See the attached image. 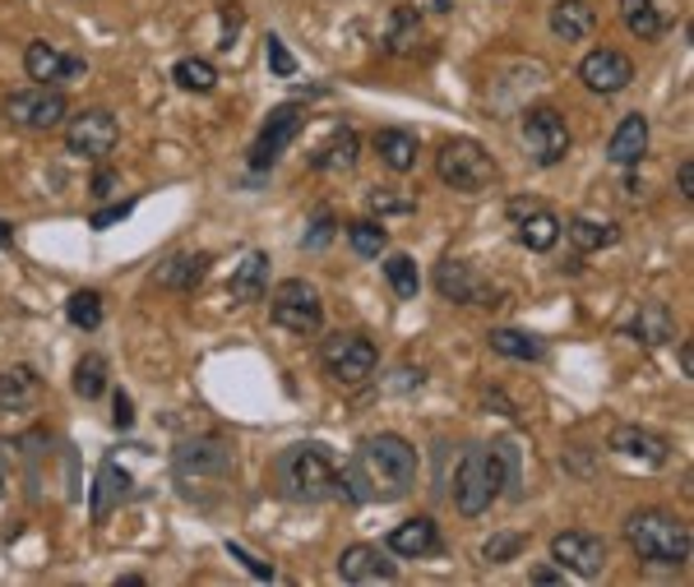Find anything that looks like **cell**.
Instances as JSON below:
<instances>
[{"label":"cell","instance_id":"cell-1","mask_svg":"<svg viewBox=\"0 0 694 587\" xmlns=\"http://www.w3.org/2000/svg\"><path fill=\"white\" fill-rule=\"evenodd\" d=\"M417 486V448L403 435H371L361 440L357 458L338 472V491L352 504H371V500H403Z\"/></svg>","mask_w":694,"mask_h":587},{"label":"cell","instance_id":"cell-2","mask_svg":"<svg viewBox=\"0 0 694 587\" xmlns=\"http://www.w3.org/2000/svg\"><path fill=\"white\" fill-rule=\"evenodd\" d=\"M500 486H510V495L518 491V448L510 440H500L491 448H468L454 477V504L463 518H481L500 500Z\"/></svg>","mask_w":694,"mask_h":587},{"label":"cell","instance_id":"cell-3","mask_svg":"<svg viewBox=\"0 0 694 587\" xmlns=\"http://www.w3.org/2000/svg\"><path fill=\"white\" fill-rule=\"evenodd\" d=\"M625 541L644 564H667V570L690 564V551H694L690 523L681 514H671V508H634L625 518Z\"/></svg>","mask_w":694,"mask_h":587},{"label":"cell","instance_id":"cell-4","mask_svg":"<svg viewBox=\"0 0 694 587\" xmlns=\"http://www.w3.org/2000/svg\"><path fill=\"white\" fill-rule=\"evenodd\" d=\"M274 486L292 504H320L338 491V467L320 444H292L274 458Z\"/></svg>","mask_w":694,"mask_h":587},{"label":"cell","instance_id":"cell-5","mask_svg":"<svg viewBox=\"0 0 694 587\" xmlns=\"http://www.w3.org/2000/svg\"><path fill=\"white\" fill-rule=\"evenodd\" d=\"M435 176L458 194H481L495 181V158L477 140L458 134V140H445L435 153Z\"/></svg>","mask_w":694,"mask_h":587},{"label":"cell","instance_id":"cell-6","mask_svg":"<svg viewBox=\"0 0 694 587\" xmlns=\"http://www.w3.org/2000/svg\"><path fill=\"white\" fill-rule=\"evenodd\" d=\"M320 361L324 370H330V380L334 384H366L375 375V366H380V351L371 338H361V334H334V338H324L320 343Z\"/></svg>","mask_w":694,"mask_h":587},{"label":"cell","instance_id":"cell-7","mask_svg":"<svg viewBox=\"0 0 694 587\" xmlns=\"http://www.w3.org/2000/svg\"><path fill=\"white\" fill-rule=\"evenodd\" d=\"M268 315H274V324L287 328V334H320V324H324L320 291L306 278H287L274 287V297H268Z\"/></svg>","mask_w":694,"mask_h":587},{"label":"cell","instance_id":"cell-8","mask_svg":"<svg viewBox=\"0 0 694 587\" xmlns=\"http://www.w3.org/2000/svg\"><path fill=\"white\" fill-rule=\"evenodd\" d=\"M5 116L24 130H61L65 116H70V103L56 88L33 84V88H19V93L5 97Z\"/></svg>","mask_w":694,"mask_h":587},{"label":"cell","instance_id":"cell-9","mask_svg":"<svg viewBox=\"0 0 694 587\" xmlns=\"http://www.w3.org/2000/svg\"><path fill=\"white\" fill-rule=\"evenodd\" d=\"M524 144L537 167H561L570 153V125L555 107H533L524 116Z\"/></svg>","mask_w":694,"mask_h":587},{"label":"cell","instance_id":"cell-10","mask_svg":"<svg viewBox=\"0 0 694 587\" xmlns=\"http://www.w3.org/2000/svg\"><path fill=\"white\" fill-rule=\"evenodd\" d=\"M116 140H121V125H116V116L103 111V107H88V111H80V116H70V121H65V148L80 153V158L103 163L107 153L116 148Z\"/></svg>","mask_w":694,"mask_h":587},{"label":"cell","instance_id":"cell-11","mask_svg":"<svg viewBox=\"0 0 694 587\" xmlns=\"http://www.w3.org/2000/svg\"><path fill=\"white\" fill-rule=\"evenodd\" d=\"M551 560L574 578H597L607 570V541L597 532H584V527H570V532L551 537Z\"/></svg>","mask_w":694,"mask_h":587},{"label":"cell","instance_id":"cell-12","mask_svg":"<svg viewBox=\"0 0 694 587\" xmlns=\"http://www.w3.org/2000/svg\"><path fill=\"white\" fill-rule=\"evenodd\" d=\"M301 125H306V107H301V103H283V107L268 111V121H264V130H260V140L250 144V167H255V171L274 167V163L283 158V148L301 134Z\"/></svg>","mask_w":694,"mask_h":587},{"label":"cell","instance_id":"cell-13","mask_svg":"<svg viewBox=\"0 0 694 587\" xmlns=\"http://www.w3.org/2000/svg\"><path fill=\"white\" fill-rule=\"evenodd\" d=\"M431 283H435L440 297L454 301V306H495V287L463 260H440Z\"/></svg>","mask_w":694,"mask_h":587},{"label":"cell","instance_id":"cell-14","mask_svg":"<svg viewBox=\"0 0 694 587\" xmlns=\"http://www.w3.org/2000/svg\"><path fill=\"white\" fill-rule=\"evenodd\" d=\"M171 463H177V477H227L231 463H237V454H231L227 440L200 435V440H181L177 454H171Z\"/></svg>","mask_w":694,"mask_h":587},{"label":"cell","instance_id":"cell-15","mask_svg":"<svg viewBox=\"0 0 694 587\" xmlns=\"http://www.w3.org/2000/svg\"><path fill=\"white\" fill-rule=\"evenodd\" d=\"M578 80H584L588 93H625L634 84V61L625 51H615V47H597L584 56V65H578Z\"/></svg>","mask_w":694,"mask_h":587},{"label":"cell","instance_id":"cell-16","mask_svg":"<svg viewBox=\"0 0 694 587\" xmlns=\"http://www.w3.org/2000/svg\"><path fill=\"white\" fill-rule=\"evenodd\" d=\"M338 578L343 583H394L398 578V564L380 551V546H366V541H357V546H347V551L338 555Z\"/></svg>","mask_w":694,"mask_h":587},{"label":"cell","instance_id":"cell-17","mask_svg":"<svg viewBox=\"0 0 694 587\" xmlns=\"http://www.w3.org/2000/svg\"><path fill=\"white\" fill-rule=\"evenodd\" d=\"M607 448H611V454H621V458H639L648 467H658V463L671 458V440L658 435V430H648V426H615Z\"/></svg>","mask_w":694,"mask_h":587},{"label":"cell","instance_id":"cell-18","mask_svg":"<svg viewBox=\"0 0 694 587\" xmlns=\"http://www.w3.org/2000/svg\"><path fill=\"white\" fill-rule=\"evenodd\" d=\"M621 19H625V28L639 37V43H658V37L677 24L671 0H621Z\"/></svg>","mask_w":694,"mask_h":587},{"label":"cell","instance_id":"cell-19","mask_svg":"<svg viewBox=\"0 0 694 587\" xmlns=\"http://www.w3.org/2000/svg\"><path fill=\"white\" fill-rule=\"evenodd\" d=\"M644 153H648V116L630 111L625 121L615 125V134H611L607 158H611L615 167H639V163H644Z\"/></svg>","mask_w":694,"mask_h":587},{"label":"cell","instance_id":"cell-20","mask_svg":"<svg viewBox=\"0 0 694 587\" xmlns=\"http://www.w3.org/2000/svg\"><path fill=\"white\" fill-rule=\"evenodd\" d=\"M264 291H268V254L250 250L237 264V273H231L227 297H231V306H250V301H264Z\"/></svg>","mask_w":694,"mask_h":587},{"label":"cell","instance_id":"cell-21","mask_svg":"<svg viewBox=\"0 0 694 587\" xmlns=\"http://www.w3.org/2000/svg\"><path fill=\"white\" fill-rule=\"evenodd\" d=\"M440 546V527L431 518H408V523H398L390 541H384V551L390 555H403V560H421V555H431Z\"/></svg>","mask_w":694,"mask_h":587},{"label":"cell","instance_id":"cell-22","mask_svg":"<svg viewBox=\"0 0 694 587\" xmlns=\"http://www.w3.org/2000/svg\"><path fill=\"white\" fill-rule=\"evenodd\" d=\"M311 167H315V171H330V176L352 171V167H357V130H352V125H334L330 140H324V144L311 153Z\"/></svg>","mask_w":694,"mask_h":587},{"label":"cell","instance_id":"cell-23","mask_svg":"<svg viewBox=\"0 0 694 587\" xmlns=\"http://www.w3.org/2000/svg\"><path fill=\"white\" fill-rule=\"evenodd\" d=\"M375 153H380V163L390 167V171H412L417 167V153H421V140L412 130H398V125H390V130H375Z\"/></svg>","mask_w":694,"mask_h":587},{"label":"cell","instance_id":"cell-24","mask_svg":"<svg viewBox=\"0 0 694 587\" xmlns=\"http://www.w3.org/2000/svg\"><path fill=\"white\" fill-rule=\"evenodd\" d=\"M130 495V477H125V467L116 463V458H107L103 467H98V481H93V523H107V514L116 504H121Z\"/></svg>","mask_w":694,"mask_h":587},{"label":"cell","instance_id":"cell-25","mask_svg":"<svg viewBox=\"0 0 694 587\" xmlns=\"http://www.w3.org/2000/svg\"><path fill=\"white\" fill-rule=\"evenodd\" d=\"M630 334L639 338L644 347H662V343H677V315L662 306V301H644L639 315H634Z\"/></svg>","mask_w":694,"mask_h":587},{"label":"cell","instance_id":"cell-26","mask_svg":"<svg viewBox=\"0 0 694 587\" xmlns=\"http://www.w3.org/2000/svg\"><path fill=\"white\" fill-rule=\"evenodd\" d=\"M593 28H597V10L588 0H561L551 10V33L561 43H584V37H593Z\"/></svg>","mask_w":694,"mask_h":587},{"label":"cell","instance_id":"cell-27","mask_svg":"<svg viewBox=\"0 0 694 587\" xmlns=\"http://www.w3.org/2000/svg\"><path fill=\"white\" fill-rule=\"evenodd\" d=\"M208 264H214V254H171V260L158 268V283L171 287V291H195L204 278H208Z\"/></svg>","mask_w":694,"mask_h":587},{"label":"cell","instance_id":"cell-28","mask_svg":"<svg viewBox=\"0 0 694 587\" xmlns=\"http://www.w3.org/2000/svg\"><path fill=\"white\" fill-rule=\"evenodd\" d=\"M514 223H518V241H524L528 250H537V254H547L555 241H561V218H555L547 204L528 208L524 218H514Z\"/></svg>","mask_w":694,"mask_h":587},{"label":"cell","instance_id":"cell-29","mask_svg":"<svg viewBox=\"0 0 694 587\" xmlns=\"http://www.w3.org/2000/svg\"><path fill=\"white\" fill-rule=\"evenodd\" d=\"M561 231L570 237V245L578 254H593V250H607V245L621 241V227H615V223H597V218H570V223H561Z\"/></svg>","mask_w":694,"mask_h":587},{"label":"cell","instance_id":"cell-30","mask_svg":"<svg viewBox=\"0 0 694 587\" xmlns=\"http://www.w3.org/2000/svg\"><path fill=\"white\" fill-rule=\"evenodd\" d=\"M487 343H491V351H500V357H510V361H542L547 357V343L537 334H524V328H491Z\"/></svg>","mask_w":694,"mask_h":587},{"label":"cell","instance_id":"cell-31","mask_svg":"<svg viewBox=\"0 0 694 587\" xmlns=\"http://www.w3.org/2000/svg\"><path fill=\"white\" fill-rule=\"evenodd\" d=\"M384 47L394 56H417L421 47V19L412 5H394L390 10V33H384Z\"/></svg>","mask_w":694,"mask_h":587},{"label":"cell","instance_id":"cell-32","mask_svg":"<svg viewBox=\"0 0 694 587\" xmlns=\"http://www.w3.org/2000/svg\"><path fill=\"white\" fill-rule=\"evenodd\" d=\"M24 70H28V80H37V84H56L61 80L65 84V56L56 51L51 43H28V51H24Z\"/></svg>","mask_w":694,"mask_h":587},{"label":"cell","instance_id":"cell-33","mask_svg":"<svg viewBox=\"0 0 694 587\" xmlns=\"http://www.w3.org/2000/svg\"><path fill=\"white\" fill-rule=\"evenodd\" d=\"M37 394V375L28 366H10V370H0V407L5 412H19V407H28Z\"/></svg>","mask_w":694,"mask_h":587},{"label":"cell","instance_id":"cell-34","mask_svg":"<svg viewBox=\"0 0 694 587\" xmlns=\"http://www.w3.org/2000/svg\"><path fill=\"white\" fill-rule=\"evenodd\" d=\"M347 245H352V254H361V260H380V254L390 250V231L375 218H357V223H347Z\"/></svg>","mask_w":694,"mask_h":587},{"label":"cell","instance_id":"cell-35","mask_svg":"<svg viewBox=\"0 0 694 587\" xmlns=\"http://www.w3.org/2000/svg\"><path fill=\"white\" fill-rule=\"evenodd\" d=\"M171 80H177L186 93H214L218 70H214V61H204V56H181V61L171 65Z\"/></svg>","mask_w":694,"mask_h":587},{"label":"cell","instance_id":"cell-36","mask_svg":"<svg viewBox=\"0 0 694 587\" xmlns=\"http://www.w3.org/2000/svg\"><path fill=\"white\" fill-rule=\"evenodd\" d=\"M366 208L380 213V223L384 218H408V213H417V194L398 190V185H375V190H366Z\"/></svg>","mask_w":694,"mask_h":587},{"label":"cell","instance_id":"cell-37","mask_svg":"<svg viewBox=\"0 0 694 587\" xmlns=\"http://www.w3.org/2000/svg\"><path fill=\"white\" fill-rule=\"evenodd\" d=\"M384 278H390V287H394V297H398V301H417L421 273H417V260H412V254H390V260H384Z\"/></svg>","mask_w":694,"mask_h":587},{"label":"cell","instance_id":"cell-38","mask_svg":"<svg viewBox=\"0 0 694 587\" xmlns=\"http://www.w3.org/2000/svg\"><path fill=\"white\" fill-rule=\"evenodd\" d=\"M65 320L74 328H98L103 324V291H93V287H80L74 297L65 301Z\"/></svg>","mask_w":694,"mask_h":587},{"label":"cell","instance_id":"cell-39","mask_svg":"<svg viewBox=\"0 0 694 587\" xmlns=\"http://www.w3.org/2000/svg\"><path fill=\"white\" fill-rule=\"evenodd\" d=\"M103 388H107V357L88 351V357H80V366H74V394H80V398H98Z\"/></svg>","mask_w":694,"mask_h":587},{"label":"cell","instance_id":"cell-40","mask_svg":"<svg viewBox=\"0 0 694 587\" xmlns=\"http://www.w3.org/2000/svg\"><path fill=\"white\" fill-rule=\"evenodd\" d=\"M518 551H524V532H495L487 546H481V560H487V564H510Z\"/></svg>","mask_w":694,"mask_h":587},{"label":"cell","instance_id":"cell-41","mask_svg":"<svg viewBox=\"0 0 694 587\" xmlns=\"http://www.w3.org/2000/svg\"><path fill=\"white\" fill-rule=\"evenodd\" d=\"M264 51H268V70H274L278 80H292V74H297V61H292V51L283 47V37H268Z\"/></svg>","mask_w":694,"mask_h":587},{"label":"cell","instance_id":"cell-42","mask_svg":"<svg viewBox=\"0 0 694 587\" xmlns=\"http://www.w3.org/2000/svg\"><path fill=\"white\" fill-rule=\"evenodd\" d=\"M330 241H334V213H320V218L311 223V231L301 237V245H306V250H324Z\"/></svg>","mask_w":694,"mask_h":587},{"label":"cell","instance_id":"cell-43","mask_svg":"<svg viewBox=\"0 0 694 587\" xmlns=\"http://www.w3.org/2000/svg\"><path fill=\"white\" fill-rule=\"evenodd\" d=\"M130 208H134V204H107V208L93 213L88 227H93V231H107V227H116V223H125V218H130Z\"/></svg>","mask_w":694,"mask_h":587},{"label":"cell","instance_id":"cell-44","mask_svg":"<svg viewBox=\"0 0 694 587\" xmlns=\"http://www.w3.org/2000/svg\"><path fill=\"white\" fill-rule=\"evenodd\" d=\"M227 555H231V560H241V564H246V570H250V574H255V578H274V564H264V560H255V555H250V551H246V546H237V541H227Z\"/></svg>","mask_w":694,"mask_h":587},{"label":"cell","instance_id":"cell-45","mask_svg":"<svg viewBox=\"0 0 694 587\" xmlns=\"http://www.w3.org/2000/svg\"><path fill=\"white\" fill-rule=\"evenodd\" d=\"M111 421L121 426V430H130V426H134V403H130L125 394H116V398H111Z\"/></svg>","mask_w":694,"mask_h":587},{"label":"cell","instance_id":"cell-46","mask_svg":"<svg viewBox=\"0 0 694 587\" xmlns=\"http://www.w3.org/2000/svg\"><path fill=\"white\" fill-rule=\"evenodd\" d=\"M528 583H565V570L561 564H537V570L528 574Z\"/></svg>","mask_w":694,"mask_h":587},{"label":"cell","instance_id":"cell-47","mask_svg":"<svg viewBox=\"0 0 694 587\" xmlns=\"http://www.w3.org/2000/svg\"><path fill=\"white\" fill-rule=\"evenodd\" d=\"M677 185H681V200H694V163L690 158L677 167Z\"/></svg>","mask_w":694,"mask_h":587},{"label":"cell","instance_id":"cell-48","mask_svg":"<svg viewBox=\"0 0 694 587\" xmlns=\"http://www.w3.org/2000/svg\"><path fill=\"white\" fill-rule=\"evenodd\" d=\"M111 185H116V176L103 167L98 176H93V194H98V200H103V194H111Z\"/></svg>","mask_w":694,"mask_h":587},{"label":"cell","instance_id":"cell-49","mask_svg":"<svg viewBox=\"0 0 694 587\" xmlns=\"http://www.w3.org/2000/svg\"><path fill=\"white\" fill-rule=\"evenodd\" d=\"M681 370H685V380L694 375V347L690 343H681Z\"/></svg>","mask_w":694,"mask_h":587},{"label":"cell","instance_id":"cell-50","mask_svg":"<svg viewBox=\"0 0 694 587\" xmlns=\"http://www.w3.org/2000/svg\"><path fill=\"white\" fill-rule=\"evenodd\" d=\"M14 241V227L10 223H0V245H10Z\"/></svg>","mask_w":694,"mask_h":587},{"label":"cell","instance_id":"cell-51","mask_svg":"<svg viewBox=\"0 0 694 587\" xmlns=\"http://www.w3.org/2000/svg\"><path fill=\"white\" fill-rule=\"evenodd\" d=\"M431 5H435V10H454V5H450V0H431Z\"/></svg>","mask_w":694,"mask_h":587},{"label":"cell","instance_id":"cell-52","mask_svg":"<svg viewBox=\"0 0 694 587\" xmlns=\"http://www.w3.org/2000/svg\"><path fill=\"white\" fill-rule=\"evenodd\" d=\"M0 495H5V463H0Z\"/></svg>","mask_w":694,"mask_h":587}]
</instances>
